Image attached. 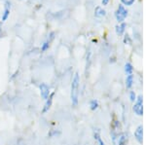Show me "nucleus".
<instances>
[{
    "label": "nucleus",
    "instance_id": "nucleus-7",
    "mask_svg": "<svg viewBox=\"0 0 146 145\" xmlns=\"http://www.w3.org/2000/svg\"><path fill=\"white\" fill-rule=\"evenodd\" d=\"M54 95H55V93H51L49 97L46 99V102L43 106V109H42V113H46L50 110V108L52 107V104H53V99H54Z\"/></svg>",
    "mask_w": 146,
    "mask_h": 145
},
{
    "label": "nucleus",
    "instance_id": "nucleus-11",
    "mask_svg": "<svg viewBox=\"0 0 146 145\" xmlns=\"http://www.w3.org/2000/svg\"><path fill=\"white\" fill-rule=\"evenodd\" d=\"M94 136H95V139L96 140V142L98 143V145H105L104 142H103L102 138H101L100 134V132H98V130L95 132V134H94Z\"/></svg>",
    "mask_w": 146,
    "mask_h": 145
},
{
    "label": "nucleus",
    "instance_id": "nucleus-14",
    "mask_svg": "<svg viewBox=\"0 0 146 145\" xmlns=\"http://www.w3.org/2000/svg\"><path fill=\"white\" fill-rule=\"evenodd\" d=\"M9 14H10V8H9V3H6L5 10H4L3 17H2V21H6L7 18L9 17Z\"/></svg>",
    "mask_w": 146,
    "mask_h": 145
},
{
    "label": "nucleus",
    "instance_id": "nucleus-6",
    "mask_svg": "<svg viewBox=\"0 0 146 145\" xmlns=\"http://www.w3.org/2000/svg\"><path fill=\"white\" fill-rule=\"evenodd\" d=\"M135 138L136 139V141L139 144H141L143 142V126L140 125L135 128Z\"/></svg>",
    "mask_w": 146,
    "mask_h": 145
},
{
    "label": "nucleus",
    "instance_id": "nucleus-13",
    "mask_svg": "<svg viewBox=\"0 0 146 145\" xmlns=\"http://www.w3.org/2000/svg\"><path fill=\"white\" fill-rule=\"evenodd\" d=\"M90 108H91V110H93V111H95L98 108V100H96V99L91 100L90 101Z\"/></svg>",
    "mask_w": 146,
    "mask_h": 145
},
{
    "label": "nucleus",
    "instance_id": "nucleus-18",
    "mask_svg": "<svg viewBox=\"0 0 146 145\" xmlns=\"http://www.w3.org/2000/svg\"><path fill=\"white\" fill-rule=\"evenodd\" d=\"M124 42H125V44H129V45H131V37H129V34H126V35H125V37H124Z\"/></svg>",
    "mask_w": 146,
    "mask_h": 145
},
{
    "label": "nucleus",
    "instance_id": "nucleus-19",
    "mask_svg": "<svg viewBox=\"0 0 146 145\" xmlns=\"http://www.w3.org/2000/svg\"><path fill=\"white\" fill-rule=\"evenodd\" d=\"M135 0H122V3L125 4V5H127V6H131L135 3Z\"/></svg>",
    "mask_w": 146,
    "mask_h": 145
},
{
    "label": "nucleus",
    "instance_id": "nucleus-1",
    "mask_svg": "<svg viewBox=\"0 0 146 145\" xmlns=\"http://www.w3.org/2000/svg\"><path fill=\"white\" fill-rule=\"evenodd\" d=\"M79 85L80 78L79 74L75 73L71 81V92H70V99L73 106H77L79 101Z\"/></svg>",
    "mask_w": 146,
    "mask_h": 145
},
{
    "label": "nucleus",
    "instance_id": "nucleus-3",
    "mask_svg": "<svg viewBox=\"0 0 146 145\" xmlns=\"http://www.w3.org/2000/svg\"><path fill=\"white\" fill-rule=\"evenodd\" d=\"M133 110L137 116L143 115V97L142 95L136 97V99L133 107Z\"/></svg>",
    "mask_w": 146,
    "mask_h": 145
},
{
    "label": "nucleus",
    "instance_id": "nucleus-12",
    "mask_svg": "<svg viewBox=\"0 0 146 145\" xmlns=\"http://www.w3.org/2000/svg\"><path fill=\"white\" fill-rule=\"evenodd\" d=\"M133 65H131V64L128 62V64H125V72H126L128 75L133 74Z\"/></svg>",
    "mask_w": 146,
    "mask_h": 145
},
{
    "label": "nucleus",
    "instance_id": "nucleus-10",
    "mask_svg": "<svg viewBox=\"0 0 146 145\" xmlns=\"http://www.w3.org/2000/svg\"><path fill=\"white\" fill-rule=\"evenodd\" d=\"M95 16H96V17H98V18L103 17V16H105V11L103 10L101 7H96V11H95Z\"/></svg>",
    "mask_w": 146,
    "mask_h": 145
},
{
    "label": "nucleus",
    "instance_id": "nucleus-20",
    "mask_svg": "<svg viewBox=\"0 0 146 145\" xmlns=\"http://www.w3.org/2000/svg\"><path fill=\"white\" fill-rule=\"evenodd\" d=\"M108 2H109V0H102V4H103V5H106Z\"/></svg>",
    "mask_w": 146,
    "mask_h": 145
},
{
    "label": "nucleus",
    "instance_id": "nucleus-5",
    "mask_svg": "<svg viewBox=\"0 0 146 145\" xmlns=\"http://www.w3.org/2000/svg\"><path fill=\"white\" fill-rule=\"evenodd\" d=\"M39 90H40V95H41V97L43 99L46 100L49 97L50 93H51L50 88H49L46 84L43 83V84H41V85L39 86Z\"/></svg>",
    "mask_w": 146,
    "mask_h": 145
},
{
    "label": "nucleus",
    "instance_id": "nucleus-15",
    "mask_svg": "<svg viewBox=\"0 0 146 145\" xmlns=\"http://www.w3.org/2000/svg\"><path fill=\"white\" fill-rule=\"evenodd\" d=\"M117 145H127V136L125 134H122L117 142Z\"/></svg>",
    "mask_w": 146,
    "mask_h": 145
},
{
    "label": "nucleus",
    "instance_id": "nucleus-9",
    "mask_svg": "<svg viewBox=\"0 0 146 145\" xmlns=\"http://www.w3.org/2000/svg\"><path fill=\"white\" fill-rule=\"evenodd\" d=\"M125 28H126V23H121V24H119V25H117V26H116V33L118 35H122L124 33Z\"/></svg>",
    "mask_w": 146,
    "mask_h": 145
},
{
    "label": "nucleus",
    "instance_id": "nucleus-8",
    "mask_svg": "<svg viewBox=\"0 0 146 145\" xmlns=\"http://www.w3.org/2000/svg\"><path fill=\"white\" fill-rule=\"evenodd\" d=\"M133 85V75L131 74V75H128L126 78V87L127 89H131Z\"/></svg>",
    "mask_w": 146,
    "mask_h": 145
},
{
    "label": "nucleus",
    "instance_id": "nucleus-17",
    "mask_svg": "<svg viewBox=\"0 0 146 145\" xmlns=\"http://www.w3.org/2000/svg\"><path fill=\"white\" fill-rule=\"evenodd\" d=\"M135 99H136V93L133 92V91H131V92H129V100L135 102Z\"/></svg>",
    "mask_w": 146,
    "mask_h": 145
},
{
    "label": "nucleus",
    "instance_id": "nucleus-16",
    "mask_svg": "<svg viewBox=\"0 0 146 145\" xmlns=\"http://www.w3.org/2000/svg\"><path fill=\"white\" fill-rule=\"evenodd\" d=\"M50 42H51V40H47L45 43L42 45V48H41V51L42 52H45V51L47 50V49L49 48V46H50Z\"/></svg>",
    "mask_w": 146,
    "mask_h": 145
},
{
    "label": "nucleus",
    "instance_id": "nucleus-4",
    "mask_svg": "<svg viewBox=\"0 0 146 145\" xmlns=\"http://www.w3.org/2000/svg\"><path fill=\"white\" fill-rule=\"evenodd\" d=\"M127 16H128V11L125 9L124 5L120 4L118 9H117V11H116V13H115V17H116L117 22L119 23H123L125 21V19L127 18Z\"/></svg>",
    "mask_w": 146,
    "mask_h": 145
},
{
    "label": "nucleus",
    "instance_id": "nucleus-2",
    "mask_svg": "<svg viewBox=\"0 0 146 145\" xmlns=\"http://www.w3.org/2000/svg\"><path fill=\"white\" fill-rule=\"evenodd\" d=\"M122 134V125L118 120H114L111 124V137L113 144L117 145V142L120 138Z\"/></svg>",
    "mask_w": 146,
    "mask_h": 145
}]
</instances>
